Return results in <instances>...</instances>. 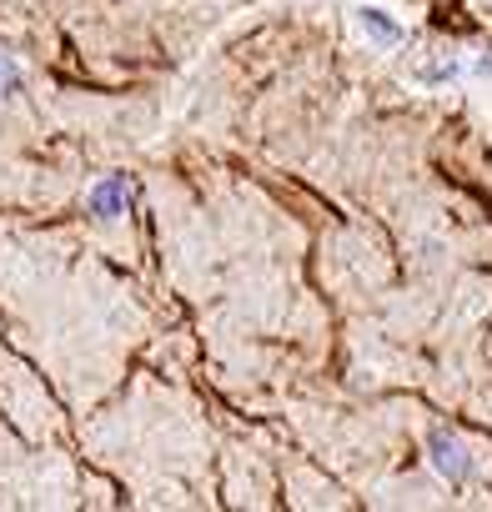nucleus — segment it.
Segmentation results:
<instances>
[{"mask_svg":"<svg viewBox=\"0 0 492 512\" xmlns=\"http://www.w3.org/2000/svg\"><path fill=\"white\" fill-rule=\"evenodd\" d=\"M427 452H432V467H437L447 482H467V477H472V452H467L447 427H437V432L427 437Z\"/></svg>","mask_w":492,"mask_h":512,"instance_id":"f257e3e1","label":"nucleus"},{"mask_svg":"<svg viewBox=\"0 0 492 512\" xmlns=\"http://www.w3.org/2000/svg\"><path fill=\"white\" fill-rule=\"evenodd\" d=\"M126 206H131V186H126V176H101V181L86 191V211H91L96 221H121Z\"/></svg>","mask_w":492,"mask_h":512,"instance_id":"f03ea898","label":"nucleus"},{"mask_svg":"<svg viewBox=\"0 0 492 512\" xmlns=\"http://www.w3.org/2000/svg\"><path fill=\"white\" fill-rule=\"evenodd\" d=\"M357 31H362L372 46H387V51L402 46V26H397L382 6H362V11H357Z\"/></svg>","mask_w":492,"mask_h":512,"instance_id":"7ed1b4c3","label":"nucleus"},{"mask_svg":"<svg viewBox=\"0 0 492 512\" xmlns=\"http://www.w3.org/2000/svg\"><path fill=\"white\" fill-rule=\"evenodd\" d=\"M16 86H21V66H16V61H11L6 51H0V101H6V96H11Z\"/></svg>","mask_w":492,"mask_h":512,"instance_id":"20e7f679","label":"nucleus"}]
</instances>
